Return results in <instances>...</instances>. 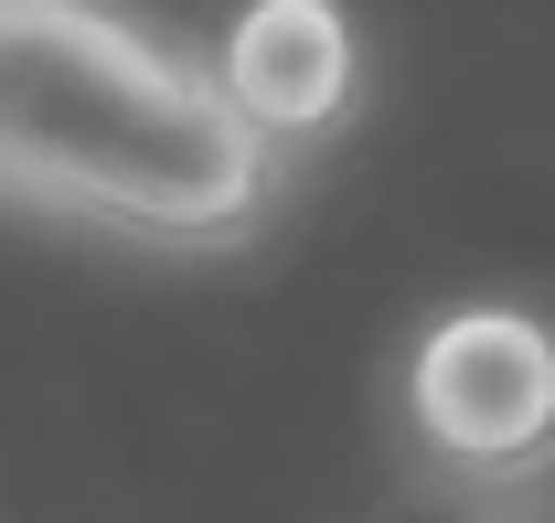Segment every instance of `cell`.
I'll return each instance as SVG.
<instances>
[{
    "label": "cell",
    "instance_id": "obj_2",
    "mask_svg": "<svg viewBox=\"0 0 555 523\" xmlns=\"http://www.w3.org/2000/svg\"><path fill=\"white\" fill-rule=\"evenodd\" d=\"M427 449L460 470H524L555 438V331L534 310H449L406 363Z\"/></svg>",
    "mask_w": 555,
    "mask_h": 523
},
{
    "label": "cell",
    "instance_id": "obj_1",
    "mask_svg": "<svg viewBox=\"0 0 555 523\" xmlns=\"http://www.w3.org/2000/svg\"><path fill=\"white\" fill-rule=\"evenodd\" d=\"M268 150L214 65L96 0H0V193L129 235H224L268 203Z\"/></svg>",
    "mask_w": 555,
    "mask_h": 523
},
{
    "label": "cell",
    "instance_id": "obj_3",
    "mask_svg": "<svg viewBox=\"0 0 555 523\" xmlns=\"http://www.w3.org/2000/svg\"><path fill=\"white\" fill-rule=\"evenodd\" d=\"M214 86L235 97V118L257 139H310L343 118L352 97V22L332 0H246L224 22Z\"/></svg>",
    "mask_w": 555,
    "mask_h": 523
}]
</instances>
